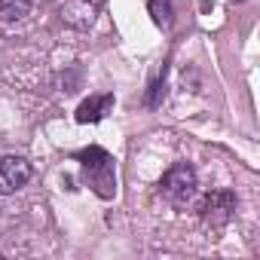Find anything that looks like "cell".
I'll return each instance as SVG.
<instances>
[{"label":"cell","instance_id":"cell-1","mask_svg":"<svg viewBox=\"0 0 260 260\" xmlns=\"http://www.w3.org/2000/svg\"><path fill=\"white\" fill-rule=\"evenodd\" d=\"M74 159L80 162L83 181L92 187V193L98 199H113L116 196V162H113V156L104 147L92 144V147L74 153Z\"/></svg>","mask_w":260,"mask_h":260},{"label":"cell","instance_id":"cell-2","mask_svg":"<svg viewBox=\"0 0 260 260\" xmlns=\"http://www.w3.org/2000/svg\"><path fill=\"white\" fill-rule=\"evenodd\" d=\"M156 193L175 205V208H190L199 196V178H196V169L190 162H175L156 184Z\"/></svg>","mask_w":260,"mask_h":260},{"label":"cell","instance_id":"cell-3","mask_svg":"<svg viewBox=\"0 0 260 260\" xmlns=\"http://www.w3.org/2000/svg\"><path fill=\"white\" fill-rule=\"evenodd\" d=\"M199 220L208 226H223L233 214H236V196L230 190H211L196 202Z\"/></svg>","mask_w":260,"mask_h":260},{"label":"cell","instance_id":"cell-4","mask_svg":"<svg viewBox=\"0 0 260 260\" xmlns=\"http://www.w3.org/2000/svg\"><path fill=\"white\" fill-rule=\"evenodd\" d=\"M34 169L25 156H4L0 159V196L19 193L28 181H31Z\"/></svg>","mask_w":260,"mask_h":260},{"label":"cell","instance_id":"cell-5","mask_svg":"<svg viewBox=\"0 0 260 260\" xmlns=\"http://www.w3.org/2000/svg\"><path fill=\"white\" fill-rule=\"evenodd\" d=\"M98 10H101V0H68L61 7V19L74 28H89Z\"/></svg>","mask_w":260,"mask_h":260},{"label":"cell","instance_id":"cell-6","mask_svg":"<svg viewBox=\"0 0 260 260\" xmlns=\"http://www.w3.org/2000/svg\"><path fill=\"white\" fill-rule=\"evenodd\" d=\"M113 110V92H101V95H89L80 107H77V122H101L107 113Z\"/></svg>","mask_w":260,"mask_h":260},{"label":"cell","instance_id":"cell-7","mask_svg":"<svg viewBox=\"0 0 260 260\" xmlns=\"http://www.w3.org/2000/svg\"><path fill=\"white\" fill-rule=\"evenodd\" d=\"M37 7V0H0V25H19Z\"/></svg>","mask_w":260,"mask_h":260},{"label":"cell","instance_id":"cell-8","mask_svg":"<svg viewBox=\"0 0 260 260\" xmlns=\"http://www.w3.org/2000/svg\"><path fill=\"white\" fill-rule=\"evenodd\" d=\"M150 16H153V25L169 31L172 22H175V7H172V0H150Z\"/></svg>","mask_w":260,"mask_h":260},{"label":"cell","instance_id":"cell-9","mask_svg":"<svg viewBox=\"0 0 260 260\" xmlns=\"http://www.w3.org/2000/svg\"><path fill=\"white\" fill-rule=\"evenodd\" d=\"M162 98H166V80H156V83L150 86V95H147V104H150V107H156V104H159Z\"/></svg>","mask_w":260,"mask_h":260}]
</instances>
